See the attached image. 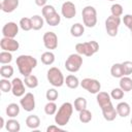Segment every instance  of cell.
Segmentation results:
<instances>
[{"label":"cell","mask_w":132,"mask_h":132,"mask_svg":"<svg viewBox=\"0 0 132 132\" xmlns=\"http://www.w3.org/2000/svg\"><path fill=\"white\" fill-rule=\"evenodd\" d=\"M16 66L20 73L27 76L32 73L33 69L37 66V60L30 55H21L16 58Z\"/></svg>","instance_id":"obj_1"},{"label":"cell","mask_w":132,"mask_h":132,"mask_svg":"<svg viewBox=\"0 0 132 132\" xmlns=\"http://www.w3.org/2000/svg\"><path fill=\"white\" fill-rule=\"evenodd\" d=\"M73 112V104L70 102H64L55 114V123L61 127L66 126L72 116Z\"/></svg>","instance_id":"obj_2"},{"label":"cell","mask_w":132,"mask_h":132,"mask_svg":"<svg viewBox=\"0 0 132 132\" xmlns=\"http://www.w3.org/2000/svg\"><path fill=\"white\" fill-rule=\"evenodd\" d=\"M75 51L77 54L81 56L91 57L99 51V44L95 40H91L87 42H79L75 45Z\"/></svg>","instance_id":"obj_3"},{"label":"cell","mask_w":132,"mask_h":132,"mask_svg":"<svg viewBox=\"0 0 132 132\" xmlns=\"http://www.w3.org/2000/svg\"><path fill=\"white\" fill-rule=\"evenodd\" d=\"M46 77L48 82L55 88H60L65 84L64 75L58 67H51L46 72Z\"/></svg>","instance_id":"obj_4"},{"label":"cell","mask_w":132,"mask_h":132,"mask_svg":"<svg viewBox=\"0 0 132 132\" xmlns=\"http://www.w3.org/2000/svg\"><path fill=\"white\" fill-rule=\"evenodd\" d=\"M82 15V22L84 25L88 28H93L97 24V11L94 6L88 5L85 8H82L81 11Z\"/></svg>","instance_id":"obj_5"},{"label":"cell","mask_w":132,"mask_h":132,"mask_svg":"<svg viewBox=\"0 0 132 132\" xmlns=\"http://www.w3.org/2000/svg\"><path fill=\"white\" fill-rule=\"evenodd\" d=\"M82 65V57L79 54H71L65 61V68L69 72H77Z\"/></svg>","instance_id":"obj_6"},{"label":"cell","mask_w":132,"mask_h":132,"mask_svg":"<svg viewBox=\"0 0 132 132\" xmlns=\"http://www.w3.org/2000/svg\"><path fill=\"white\" fill-rule=\"evenodd\" d=\"M121 24V19L120 16H114V15H109L106 20H105V29H106V33L107 35L114 37L118 34V30Z\"/></svg>","instance_id":"obj_7"},{"label":"cell","mask_w":132,"mask_h":132,"mask_svg":"<svg viewBox=\"0 0 132 132\" xmlns=\"http://www.w3.org/2000/svg\"><path fill=\"white\" fill-rule=\"evenodd\" d=\"M80 86L82 89L87 90L91 94H97L101 90V84L99 82V80L95 78H90V77L84 78L80 81Z\"/></svg>","instance_id":"obj_8"},{"label":"cell","mask_w":132,"mask_h":132,"mask_svg":"<svg viewBox=\"0 0 132 132\" xmlns=\"http://www.w3.org/2000/svg\"><path fill=\"white\" fill-rule=\"evenodd\" d=\"M42 40H43V44H44L45 48H47V50H55L58 47V36L56 33H54L52 31L45 32L43 34Z\"/></svg>","instance_id":"obj_9"},{"label":"cell","mask_w":132,"mask_h":132,"mask_svg":"<svg viewBox=\"0 0 132 132\" xmlns=\"http://www.w3.org/2000/svg\"><path fill=\"white\" fill-rule=\"evenodd\" d=\"M21 106L24 108V110L30 112L35 109V97L32 93H26L20 100Z\"/></svg>","instance_id":"obj_10"},{"label":"cell","mask_w":132,"mask_h":132,"mask_svg":"<svg viewBox=\"0 0 132 132\" xmlns=\"http://www.w3.org/2000/svg\"><path fill=\"white\" fill-rule=\"evenodd\" d=\"M0 46L3 51L6 52H15L19 50L20 47V43L19 41H16L14 38H9V37H3L0 40Z\"/></svg>","instance_id":"obj_11"},{"label":"cell","mask_w":132,"mask_h":132,"mask_svg":"<svg viewBox=\"0 0 132 132\" xmlns=\"http://www.w3.org/2000/svg\"><path fill=\"white\" fill-rule=\"evenodd\" d=\"M12 88H11V93L15 97H23L25 95V82L22 80L20 77H15L11 81Z\"/></svg>","instance_id":"obj_12"},{"label":"cell","mask_w":132,"mask_h":132,"mask_svg":"<svg viewBox=\"0 0 132 132\" xmlns=\"http://www.w3.org/2000/svg\"><path fill=\"white\" fill-rule=\"evenodd\" d=\"M61 13L65 19H72L76 14V7L71 1H66L61 6Z\"/></svg>","instance_id":"obj_13"},{"label":"cell","mask_w":132,"mask_h":132,"mask_svg":"<svg viewBox=\"0 0 132 132\" xmlns=\"http://www.w3.org/2000/svg\"><path fill=\"white\" fill-rule=\"evenodd\" d=\"M19 26L14 22H8L6 23L3 28H2V34L3 37H9V38H14L18 33H19Z\"/></svg>","instance_id":"obj_14"},{"label":"cell","mask_w":132,"mask_h":132,"mask_svg":"<svg viewBox=\"0 0 132 132\" xmlns=\"http://www.w3.org/2000/svg\"><path fill=\"white\" fill-rule=\"evenodd\" d=\"M101 110H102V114H103V118L107 121V122H111L116 119V117L118 116V112H117V109L116 107L112 105V103H109L103 107H101Z\"/></svg>","instance_id":"obj_15"},{"label":"cell","mask_w":132,"mask_h":132,"mask_svg":"<svg viewBox=\"0 0 132 132\" xmlns=\"http://www.w3.org/2000/svg\"><path fill=\"white\" fill-rule=\"evenodd\" d=\"M19 3H20V0H3L1 2L0 7L3 12L10 13L19 7Z\"/></svg>","instance_id":"obj_16"},{"label":"cell","mask_w":132,"mask_h":132,"mask_svg":"<svg viewBox=\"0 0 132 132\" xmlns=\"http://www.w3.org/2000/svg\"><path fill=\"white\" fill-rule=\"evenodd\" d=\"M110 95L106 92H98L97 93V96H96V100H97V103L98 105L101 107L111 103V99H110Z\"/></svg>","instance_id":"obj_17"},{"label":"cell","mask_w":132,"mask_h":132,"mask_svg":"<svg viewBox=\"0 0 132 132\" xmlns=\"http://www.w3.org/2000/svg\"><path fill=\"white\" fill-rule=\"evenodd\" d=\"M116 109H117V112H118V116L122 117V118H126L130 114V111H131V108H130V105L129 103L127 102H120L118 103V105L116 106Z\"/></svg>","instance_id":"obj_18"},{"label":"cell","mask_w":132,"mask_h":132,"mask_svg":"<svg viewBox=\"0 0 132 132\" xmlns=\"http://www.w3.org/2000/svg\"><path fill=\"white\" fill-rule=\"evenodd\" d=\"M26 125L30 129H37L40 125V119L36 114H30L26 118Z\"/></svg>","instance_id":"obj_19"},{"label":"cell","mask_w":132,"mask_h":132,"mask_svg":"<svg viewBox=\"0 0 132 132\" xmlns=\"http://www.w3.org/2000/svg\"><path fill=\"white\" fill-rule=\"evenodd\" d=\"M120 88L124 92H130L132 90V78H130L128 75H124L120 78Z\"/></svg>","instance_id":"obj_20"},{"label":"cell","mask_w":132,"mask_h":132,"mask_svg":"<svg viewBox=\"0 0 132 132\" xmlns=\"http://www.w3.org/2000/svg\"><path fill=\"white\" fill-rule=\"evenodd\" d=\"M5 128L8 132H19L21 130V125L19 121L14 120V118H11L5 123Z\"/></svg>","instance_id":"obj_21"},{"label":"cell","mask_w":132,"mask_h":132,"mask_svg":"<svg viewBox=\"0 0 132 132\" xmlns=\"http://www.w3.org/2000/svg\"><path fill=\"white\" fill-rule=\"evenodd\" d=\"M70 33L73 37H80L85 33V27L80 23H75L70 28Z\"/></svg>","instance_id":"obj_22"},{"label":"cell","mask_w":132,"mask_h":132,"mask_svg":"<svg viewBox=\"0 0 132 132\" xmlns=\"http://www.w3.org/2000/svg\"><path fill=\"white\" fill-rule=\"evenodd\" d=\"M65 84L69 89H76L78 86H80V82L77 78V76L73 74H69L65 78Z\"/></svg>","instance_id":"obj_23"},{"label":"cell","mask_w":132,"mask_h":132,"mask_svg":"<svg viewBox=\"0 0 132 132\" xmlns=\"http://www.w3.org/2000/svg\"><path fill=\"white\" fill-rule=\"evenodd\" d=\"M110 74L112 77L116 78H121L122 76H124V71H123V67H122V63H116L111 66L110 68Z\"/></svg>","instance_id":"obj_24"},{"label":"cell","mask_w":132,"mask_h":132,"mask_svg":"<svg viewBox=\"0 0 132 132\" xmlns=\"http://www.w3.org/2000/svg\"><path fill=\"white\" fill-rule=\"evenodd\" d=\"M24 82H25L26 87H28L29 89H35L38 86V78H37V76H35L31 73V74L25 76Z\"/></svg>","instance_id":"obj_25"},{"label":"cell","mask_w":132,"mask_h":132,"mask_svg":"<svg viewBox=\"0 0 132 132\" xmlns=\"http://www.w3.org/2000/svg\"><path fill=\"white\" fill-rule=\"evenodd\" d=\"M6 114L9 118H15L20 113V106L16 103H10L6 106Z\"/></svg>","instance_id":"obj_26"},{"label":"cell","mask_w":132,"mask_h":132,"mask_svg":"<svg viewBox=\"0 0 132 132\" xmlns=\"http://www.w3.org/2000/svg\"><path fill=\"white\" fill-rule=\"evenodd\" d=\"M44 20H45V22H46L47 25L55 27V26H58V25L60 24V22H61V16H60V14L56 11V12H54L53 14L48 15L47 18H45Z\"/></svg>","instance_id":"obj_27"},{"label":"cell","mask_w":132,"mask_h":132,"mask_svg":"<svg viewBox=\"0 0 132 132\" xmlns=\"http://www.w3.org/2000/svg\"><path fill=\"white\" fill-rule=\"evenodd\" d=\"M13 74V67L10 66L9 64H4L0 68V75L3 78H9Z\"/></svg>","instance_id":"obj_28"},{"label":"cell","mask_w":132,"mask_h":132,"mask_svg":"<svg viewBox=\"0 0 132 132\" xmlns=\"http://www.w3.org/2000/svg\"><path fill=\"white\" fill-rule=\"evenodd\" d=\"M31 21H32V27H33V30H40L42 27H43V24H44V21L42 19V16L38 15V14H35L31 18Z\"/></svg>","instance_id":"obj_29"},{"label":"cell","mask_w":132,"mask_h":132,"mask_svg":"<svg viewBox=\"0 0 132 132\" xmlns=\"http://www.w3.org/2000/svg\"><path fill=\"white\" fill-rule=\"evenodd\" d=\"M55 55L54 53H52L51 51L48 52H44L42 55H41V62L44 64V65H52L54 62H55Z\"/></svg>","instance_id":"obj_30"},{"label":"cell","mask_w":132,"mask_h":132,"mask_svg":"<svg viewBox=\"0 0 132 132\" xmlns=\"http://www.w3.org/2000/svg\"><path fill=\"white\" fill-rule=\"evenodd\" d=\"M78 119H79V121L82 124H88L92 120V112L90 110H88L87 108H85V109H82V110L79 111Z\"/></svg>","instance_id":"obj_31"},{"label":"cell","mask_w":132,"mask_h":132,"mask_svg":"<svg viewBox=\"0 0 132 132\" xmlns=\"http://www.w3.org/2000/svg\"><path fill=\"white\" fill-rule=\"evenodd\" d=\"M19 25H20V28H21L22 30H24V31H30V30L33 29L31 18H25V16L22 18V19L20 20Z\"/></svg>","instance_id":"obj_32"},{"label":"cell","mask_w":132,"mask_h":132,"mask_svg":"<svg viewBox=\"0 0 132 132\" xmlns=\"http://www.w3.org/2000/svg\"><path fill=\"white\" fill-rule=\"evenodd\" d=\"M73 107L76 111H80L85 108H87V100L84 98V97H77L75 100H74V103H73Z\"/></svg>","instance_id":"obj_33"},{"label":"cell","mask_w":132,"mask_h":132,"mask_svg":"<svg viewBox=\"0 0 132 132\" xmlns=\"http://www.w3.org/2000/svg\"><path fill=\"white\" fill-rule=\"evenodd\" d=\"M57 110H58V107H57V104L55 103V101H48V102L44 105V112H45L47 116L56 114Z\"/></svg>","instance_id":"obj_34"},{"label":"cell","mask_w":132,"mask_h":132,"mask_svg":"<svg viewBox=\"0 0 132 132\" xmlns=\"http://www.w3.org/2000/svg\"><path fill=\"white\" fill-rule=\"evenodd\" d=\"M12 61V55L10 52H6V51H2L0 53V63L2 65L4 64H9Z\"/></svg>","instance_id":"obj_35"},{"label":"cell","mask_w":132,"mask_h":132,"mask_svg":"<svg viewBox=\"0 0 132 132\" xmlns=\"http://www.w3.org/2000/svg\"><path fill=\"white\" fill-rule=\"evenodd\" d=\"M11 88H12V84H11V81L8 80V78H3L2 77V79H0V89L3 93L10 92Z\"/></svg>","instance_id":"obj_36"},{"label":"cell","mask_w":132,"mask_h":132,"mask_svg":"<svg viewBox=\"0 0 132 132\" xmlns=\"http://www.w3.org/2000/svg\"><path fill=\"white\" fill-rule=\"evenodd\" d=\"M45 97L48 101H56L59 97V93L58 91L55 89V88H52V89H48L45 93Z\"/></svg>","instance_id":"obj_37"},{"label":"cell","mask_w":132,"mask_h":132,"mask_svg":"<svg viewBox=\"0 0 132 132\" xmlns=\"http://www.w3.org/2000/svg\"><path fill=\"white\" fill-rule=\"evenodd\" d=\"M124 91L121 89V88H114L111 90V93H110V97L114 100H121L123 99L124 97Z\"/></svg>","instance_id":"obj_38"},{"label":"cell","mask_w":132,"mask_h":132,"mask_svg":"<svg viewBox=\"0 0 132 132\" xmlns=\"http://www.w3.org/2000/svg\"><path fill=\"white\" fill-rule=\"evenodd\" d=\"M110 11H111V14L114 15V16H121L123 14V6L119 3H114L111 5L110 7Z\"/></svg>","instance_id":"obj_39"},{"label":"cell","mask_w":132,"mask_h":132,"mask_svg":"<svg viewBox=\"0 0 132 132\" xmlns=\"http://www.w3.org/2000/svg\"><path fill=\"white\" fill-rule=\"evenodd\" d=\"M54 12H56V9H55V7H54L53 5H50V4H46V5L43 6L42 9H41V13H42V15H43L44 19L47 18L48 15L53 14Z\"/></svg>","instance_id":"obj_40"},{"label":"cell","mask_w":132,"mask_h":132,"mask_svg":"<svg viewBox=\"0 0 132 132\" xmlns=\"http://www.w3.org/2000/svg\"><path fill=\"white\" fill-rule=\"evenodd\" d=\"M122 67H123V71H124V75H130L132 74V62L131 61H125L122 63Z\"/></svg>","instance_id":"obj_41"},{"label":"cell","mask_w":132,"mask_h":132,"mask_svg":"<svg viewBox=\"0 0 132 132\" xmlns=\"http://www.w3.org/2000/svg\"><path fill=\"white\" fill-rule=\"evenodd\" d=\"M123 22L124 25L128 28V29H132V15L131 14H125L123 18Z\"/></svg>","instance_id":"obj_42"},{"label":"cell","mask_w":132,"mask_h":132,"mask_svg":"<svg viewBox=\"0 0 132 132\" xmlns=\"http://www.w3.org/2000/svg\"><path fill=\"white\" fill-rule=\"evenodd\" d=\"M63 131H64V129H62L61 126H59L57 124L56 125H51L46 128V132H63Z\"/></svg>","instance_id":"obj_43"},{"label":"cell","mask_w":132,"mask_h":132,"mask_svg":"<svg viewBox=\"0 0 132 132\" xmlns=\"http://www.w3.org/2000/svg\"><path fill=\"white\" fill-rule=\"evenodd\" d=\"M46 3H47V0H35V4H36L37 6H39V7L45 6Z\"/></svg>","instance_id":"obj_44"},{"label":"cell","mask_w":132,"mask_h":132,"mask_svg":"<svg viewBox=\"0 0 132 132\" xmlns=\"http://www.w3.org/2000/svg\"><path fill=\"white\" fill-rule=\"evenodd\" d=\"M4 126H5V122H4V119L1 117L0 118V129H2Z\"/></svg>","instance_id":"obj_45"},{"label":"cell","mask_w":132,"mask_h":132,"mask_svg":"<svg viewBox=\"0 0 132 132\" xmlns=\"http://www.w3.org/2000/svg\"><path fill=\"white\" fill-rule=\"evenodd\" d=\"M130 124H131V126H132V119H131V121H130Z\"/></svg>","instance_id":"obj_46"},{"label":"cell","mask_w":132,"mask_h":132,"mask_svg":"<svg viewBox=\"0 0 132 132\" xmlns=\"http://www.w3.org/2000/svg\"><path fill=\"white\" fill-rule=\"evenodd\" d=\"M130 31H131V36H132V29H131V30H130Z\"/></svg>","instance_id":"obj_47"},{"label":"cell","mask_w":132,"mask_h":132,"mask_svg":"<svg viewBox=\"0 0 132 132\" xmlns=\"http://www.w3.org/2000/svg\"><path fill=\"white\" fill-rule=\"evenodd\" d=\"M107 1H114V0H107Z\"/></svg>","instance_id":"obj_48"},{"label":"cell","mask_w":132,"mask_h":132,"mask_svg":"<svg viewBox=\"0 0 132 132\" xmlns=\"http://www.w3.org/2000/svg\"><path fill=\"white\" fill-rule=\"evenodd\" d=\"M87 1H89V0H87Z\"/></svg>","instance_id":"obj_49"}]
</instances>
